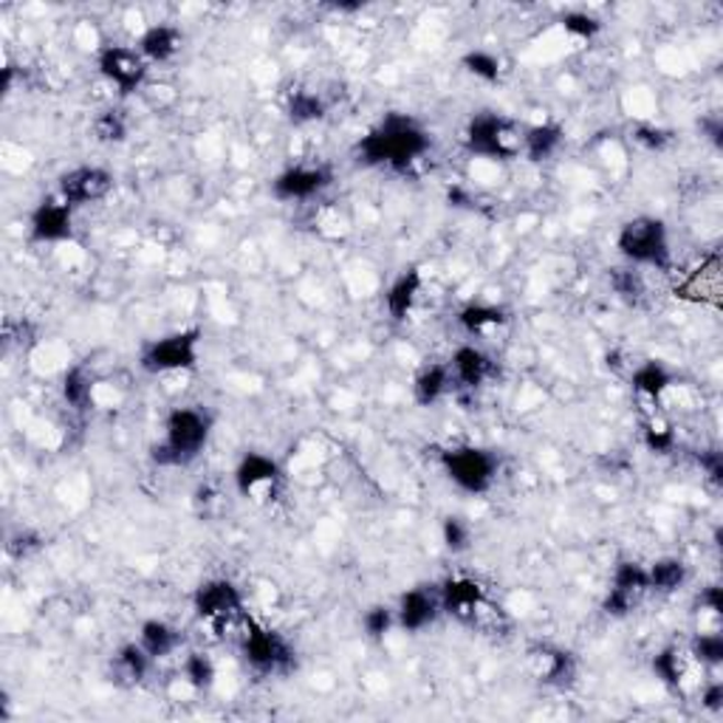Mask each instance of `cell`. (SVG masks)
I'll use <instances>...</instances> for the list:
<instances>
[{"label":"cell","mask_w":723,"mask_h":723,"mask_svg":"<svg viewBox=\"0 0 723 723\" xmlns=\"http://www.w3.org/2000/svg\"><path fill=\"white\" fill-rule=\"evenodd\" d=\"M672 291L681 300H690V303H718V297H721V260H718V255L687 271L685 280L676 283Z\"/></svg>","instance_id":"603a6c76"},{"label":"cell","mask_w":723,"mask_h":723,"mask_svg":"<svg viewBox=\"0 0 723 723\" xmlns=\"http://www.w3.org/2000/svg\"><path fill=\"white\" fill-rule=\"evenodd\" d=\"M647 593H650L647 566H642L636 559H619L611 574V588L602 599V611L613 619H625L642 605Z\"/></svg>","instance_id":"7c38bea8"},{"label":"cell","mask_w":723,"mask_h":723,"mask_svg":"<svg viewBox=\"0 0 723 723\" xmlns=\"http://www.w3.org/2000/svg\"><path fill=\"white\" fill-rule=\"evenodd\" d=\"M59 393H63V401H66L68 408L77 410V413H86L88 408L93 404V376L86 365H74L63 374V381H59Z\"/></svg>","instance_id":"f546056e"},{"label":"cell","mask_w":723,"mask_h":723,"mask_svg":"<svg viewBox=\"0 0 723 723\" xmlns=\"http://www.w3.org/2000/svg\"><path fill=\"white\" fill-rule=\"evenodd\" d=\"M232 480H235V492L255 507H269L283 492V469L271 455L264 453H246L237 460Z\"/></svg>","instance_id":"30bf717a"},{"label":"cell","mask_w":723,"mask_h":723,"mask_svg":"<svg viewBox=\"0 0 723 723\" xmlns=\"http://www.w3.org/2000/svg\"><path fill=\"white\" fill-rule=\"evenodd\" d=\"M608 280H611V289L631 305H636L638 300L647 294L645 277H642V271L638 269H633V266H619V269H611Z\"/></svg>","instance_id":"d590c367"},{"label":"cell","mask_w":723,"mask_h":723,"mask_svg":"<svg viewBox=\"0 0 723 723\" xmlns=\"http://www.w3.org/2000/svg\"><path fill=\"white\" fill-rule=\"evenodd\" d=\"M136 642L145 647L153 661H162V658H170L173 653L181 650L185 636H181V631H178L176 625L165 622V619H145L142 627H138Z\"/></svg>","instance_id":"d4e9b609"},{"label":"cell","mask_w":723,"mask_h":723,"mask_svg":"<svg viewBox=\"0 0 723 723\" xmlns=\"http://www.w3.org/2000/svg\"><path fill=\"white\" fill-rule=\"evenodd\" d=\"M701 127H704V133H707V138H710L712 145L715 147H721L723 145V122H721V116H710V119H704V122H701Z\"/></svg>","instance_id":"f6af8a7d"},{"label":"cell","mask_w":723,"mask_h":723,"mask_svg":"<svg viewBox=\"0 0 723 723\" xmlns=\"http://www.w3.org/2000/svg\"><path fill=\"white\" fill-rule=\"evenodd\" d=\"M441 613L455 619L458 625L472 627L487 636H507L512 631V619L507 608L492 602L487 588L472 577H449L438 588Z\"/></svg>","instance_id":"7a4b0ae2"},{"label":"cell","mask_w":723,"mask_h":723,"mask_svg":"<svg viewBox=\"0 0 723 723\" xmlns=\"http://www.w3.org/2000/svg\"><path fill=\"white\" fill-rule=\"evenodd\" d=\"M690 656L696 658L698 665L704 667V670H718L723 665V633L721 627L715 631H698L692 636V642L687 645Z\"/></svg>","instance_id":"d6a6232c"},{"label":"cell","mask_w":723,"mask_h":723,"mask_svg":"<svg viewBox=\"0 0 723 723\" xmlns=\"http://www.w3.org/2000/svg\"><path fill=\"white\" fill-rule=\"evenodd\" d=\"M653 676L661 681L670 692H678V696H687L690 690H698V687L704 685V681H698V670H704V667L698 665L696 658L690 656L687 647L670 645L665 650H658L650 661Z\"/></svg>","instance_id":"e0dca14e"},{"label":"cell","mask_w":723,"mask_h":723,"mask_svg":"<svg viewBox=\"0 0 723 723\" xmlns=\"http://www.w3.org/2000/svg\"><path fill=\"white\" fill-rule=\"evenodd\" d=\"M178 676L185 678L187 685H190L196 692H210L218 681V667L215 661H212L210 653L190 650L185 656V661H181Z\"/></svg>","instance_id":"4dcf8cb0"},{"label":"cell","mask_w":723,"mask_h":723,"mask_svg":"<svg viewBox=\"0 0 723 723\" xmlns=\"http://www.w3.org/2000/svg\"><path fill=\"white\" fill-rule=\"evenodd\" d=\"M447 201H449V204H453V207H467V204H472V198H469V192H467V190H460V187H449Z\"/></svg>","instance_id":"bcb514c9"},{"label":"cell","mask_w":723,"mask_h":723,"mask_svg":"<svg viewBox=\"0 0 723 723\" xmlns=\"http://www.w3.org/2000/svg\"><path fill=\"white\" fill-rule=\"evenodd\" d=\"M421 291H424V275H421L419 266H410L396 277L390 289L385 291V311H388L393 323H408L410 314L419 305Z\"/></svg>","instance_id":"44dd1931"},{"label":"cell","mask_w":723,"mask_h":723,"mask_svg":"<svg viewBox=\"0 0 723 723\" xmlns=\"http://www.w3.org/2000/svg\"><path fill=\"white\" fill-rule=\"evenodd\" d=\"M559 26H563V32H566L568 37L577 40V43H591V40H597L599 34H602L605 23H602L597 14L582 12V9H571V12L559 18Z\"/></svg>","instance_id":"e575fe53"},{"label":"cell","mask_w":723,"mask_h":723,"mask_svg":"<svg viewBox=\"0 0 723 723\" xmlns=\"http://www.w3.org/2000/svg\"><path fill=\"white\" fill-rule=\"evenodd\" d=\"M91 131L93 138L102 142V145H122L131 127H127V119L111 108V111H102L97 119H93Z\"/></svg>","instance_id":"8d00e7d4"},{"label":"cell","mask_w":723,"mask_h":723,"mask_svg":"<svg viewBox=\"0 0 723 723\" xmlns=\"http://www.w3.org/2000/svg\"><path fill=\"white\" fill-rule=\"evenodd\" d=\"M441 469L460 492L487 494L498 480L500 460L492 449L460 444V447H449L441 453Z\"/></svg>","instance_id":"9c48e42d"},{"label":"cell","mask_w":723,"mask_h":723,"mask_svg":"<svg viewBox=\"0 0 723 723\" xmlns=\"http://www.w3.org/2000/svg\"><path fill=\"white\" fill-rule=\"evenodd\" d=\"M690 582V566L681 557H658L647 566V586L650 593H676Z\"/></svg>","instance_id":"f1b7e54d"},{"label":"cell","mask_w":723,"mask_h":723,"mask_svg":"<svg viewBox=\"0 0 723 723\" xmlns=\"http://www.w3.org/2000/svg\"><path fill=\"white\" fill-rule=\"evenodd\" d=\"M201 329H185L151 340L138 354V368L151 376L190 374L201 359Z\"/></svg>","instance_id":"ba28073f"},{"label":"cell","mask_w":723,"mask_h":723,"mask_svg":"<svg viewBox=\"0 0 723 723\" xmlns=\"http://www.w3.org/2000/svg\"><path fill=\"white\" fill-rule=\"evenodd\" d=\"M642 438H645V447L656 455L672 453V449H676V441H678L676 427H672L670 421L658 419V415H653V419L647 421Z\"/></svg>","instance_id":"f35d334b"},{"label":"cell","mask_w":723,"mask_h":723,"mask_svg":"<svg viewBox=\"0 0 723 723\" xmlns=\"http://www.w3.org/2000/svg\"><path fill=\"white\" fill-rule=\"evenodd\" d=\"M523 131L526 125H520L503 113L480 111L467 122L464 147L472 156L489 158V162H514L523 156Z\"/></svg>","instance_id":"5b68a950"},{"label":"cell","mask_w":723,"mask_h":723,"mask_svg":"<svg viewBox=\"0 0 723 723\" xmlns=\"http://www.w3.org/2000/svg\"><path fill=\"white\" fill-rule=\"evenodd\" d=\"M237 645L246 665L260 676H286L297 667V653L277 631L266 627L246 613L244 625L237 631Z\"/></svg>","instance_id":"8992f818"},{"label":"cell","mask_w":723,"mask_h":723,"mask_svg":"<svg viewBox=\"0 0 723 723\" xmlns=\"http://www.w3.org/2000/svg\"><path fill=\"white\" fill-rule=\"evenodd\" d=\"M40 548H43V537H40L37 532H23V529H20V532H14L12 537L7 540V552H9V557H14V559H26V557H32L34 552H40Z\"/></svg>","instance_id":"b9f144b4"},{"label":"cell","mask_w":723,"mask_h":723,"mask_svg":"<svg viewBox=\"0 0 723 723\" xmlns=\"http://www.w3.org/2000/svg\"><path fill=\"white\" fill-rule=\"evenodd\" d=\"M433 138L408 113H388L374 131H368L356 145V158L365 167H388L408 173L415 162L430 153Z\"/></svg>","instance_id":"6da1fadb"},{"label":"cell","mask_w":723,"mask_h":723,"mask_svg":"<svg viewBox=\"0 0 723 723\" xmlns=\"http://www.w3.org/2000/svg\"><path fill=\"white\" fill-rule=\"evenodd\" d=\"M74 207L54 192L29 212V241L37 246H57L74 241Z\"/></svg>","instance_id":"5bb4252c"},{"label":"cell","mask_w":723,"mask_h":723,"mask_svg":"<svg viewBox=\"0 0 723 723\" xmlns=\"http://www.w3.org/2000/svg\"><path fill=\"white\" fill-rule=\"evenodd\" d=\"M97 71L102 74L105 82H111L119 91V97H131L142 91L147 82V63L136 46H122V43H105L97 48Z\"/></svg>","instance_id":"8fae6325"},{"label":"cell","mask_w":723,"mask_h":723,"mask_svg":"<svg viewBox=\"0 0 723 723\" xmlns=\"http://www.w3.org/2000/svg\"><path fill=\"white\" fill-rule=\"evenodd\" d=\"M396 627L404 633H421L433 627L441 616V599H438V588H410L399 597L396 602Z\"/></svg>","instance_id":"ac0fdd59"},{"label":"cell","mask_w":723,"mask_h":723,"mask_svg":"<svg viewBox=\"0 0 723 723\" xmlns=\"http://www.w3.org/2000/svg\"><path fill=\"white\" fill-rule=\"evenodd\" d=\"M113 185H116V178H113V173L108 170V167L77 165L57 178V196L63 198L66 204H71L74 210H79V207H91L99 204V201H105L113 192Z\"/></svg>","instance_id":"4fadbf2b"},{"label":"cell","mask_w":723,"mask_h":723,"mask_svg":"<svg viewBox=\"0 0 723 723\" xmlns=\"http://www.w3.org/2000/svg\"><path fill=\"white\" fill-rule=\"evenodd\" d=\"M676 385V374L656 359L642 362V365H636V368L631 370L633 393H636L638 399L653 401V404H661L665 396H670Z\"/></svg>","instance_id":"cb8c5ba5"},{"label":"cell","mask_w":723,"mask_h":723,"mask_svg":"<svg viewBox=\"0 0 723 723\" xmlns=\"http://www.w3.org/2000/svg\"><path fill=\"white\" fill-rule=\"evenodd\" d=\"M212 435V415L201 408H173L165 419V435L151 447L156 467H187L204 453Z\"/></svg>","instance_id":"3957f363"},{"label":"cell","mask_w":723,"mask_h":723,"mask_svg":"<svg viewBox=\"0 0 723 723\" xmlns=\"http://www.w3.org/2000/svg\"><path fill=\"white\" fill-rule=\"evenodd\" d=\"M396 627V611L390 605H370L368 611L362 613V631L365 636L381 642Z\"/></svg>","instance_id":"ab89813d"},{"label":"cell","mask_w":723,"mask_h":723,"mask_svg":"<svg viewBox=\"0 0 723 723\" xmlns=\"http://www.w3.org/2000/svg\"><path fill=\"white\" fill-rule=\"evenodd\" d=\"M698 696H701V707H704L707 712H715L718 715V712L723 710V685L718 678H710V681L698 687Z\"/></svg>","instance_id":"7bdbcfd3"},{"label":"cell","mask_w":723,"mask_h":723,"mask_svg":"<svg viewBox=\"0 0 723 723\" xmlns=\"http://www.w3.org/2000/svg\"><path fill=\"white\" fill-rule=\"evenodd\" d=\"M192 611L198 622L210 627L218 636H226V631H241L244 625V593L232 579H207L192 593Z\"/></svg>","instance_id":"52a82bcc"},{"label":"cell","mask_w":723,"mask_h":723,"mask_svg":"<svg viewBox=\"0 0 723 723\" xmlns=\"http://www.w3.org/2000/svg\"><path fill=\"white\" fill-rule=\"evenodd\" d=\"M136 48L151 66H165L185 48V34L170 23H151V26H145V32L138 34Z\"/></svg>","instance_id":"ffe728a7"},{"label":"cell","mask_w":723,"mask_h":723,"mask_svg":"<svg viewBox=\"0 0 723 723\" xmlns=\"http://www.w3.org/2000/svg\"><path fill=\"white\" fill-rule=\"evenodd\" d=\"M460 66L469 77L480 79V82H487V86H494L503 77V63H500L498 54L487 52V48H472L460 57Z\"/></svg>","instance_id":"836d02e7"},{"label":"cell","mask_w":723,"mask_h":723,"mask_svg":"<svg viewBox=\"0 0 723 723\" xmlns=\"http://www.w3.org/2000/svg\"><path fill=\"white\" fill-rule=\"evenodd\" d=\"M441 543L449 554H467L472 548V526L458 514H449L441 523Z\"/></svg>","instance_id":"74e56055"},{"label":"cell","mask_w":723,"mask_h":723,"mask_svg":"<svg viewBox=\"0 0 723 723\" xmlns=\"http://www.w3.org/2000/svg\"><path fill=\"white\" fill-rule=\"evenodd\" d=\"M616 252L633 269H672L670 230L656 215H636L619 226Z\"/></svg>","instance_id":"277c9868"},{"label":"cell","mask_w":723,"mask_h":723,"mask_svg":"<svg viewBox=\"0 0 723 723\" xmlns=\"http://www.w3.org/2000/svg\"><path fill=\"white\" fill-rule=\"evenodd\" d=\"M153 665L156 661L147 656L145 647L138 645V642H127V645H122L113 653V678H116L119 685L136 687L151 676Z\"/></svg>","instance_id":"4316f807"},{"label":"cell","mask_w":723,"mask_h":723,"mask_svg":"<svg viewBox=\"0 0 723 723\" xmlns=\"http://www.w3.org/2000/svg\"><path fill=\"white\" fill-rule=\"evenodd\" d=\"M455 320H458L464 334L475 336V340H489V336L509 329L512 314H509L503 305H494V303H467L458 311Z\"/></svg>","instance_id":"7402d4cb"},{"label":"cell","mask_w":723,"mask_h":723,"mask_svg":"<svg viewBox=\"0 0 723 723\" xmlns=\"http://www.w3.org/2000/svg\"><path fill=\"white\" fill-rule=\"evenodd\" d=\"M633 145H638L647 153H665L672 145V133L661 125H653V122H642L631 131Z\"/></svg>","instance_id":"60d3db41"},{"label":"cell","mask_w":723,"mask_h":723,"mask_svg":"<svg viewBox=\"0 0 723 723\" xmlns=\"http://www.w3.org/2000/svg\"><path fill=\"white\" fill-rule=\"evenodd\" d=\"M698 467L704 469V475L712 483H721L723 480V458L718 449H707V453L698 455Z\"/></svg>","instance_id":"ee69618b"},{"label":"cell","mask_w":723,"mask_h":723,"mask_svg":"<svg viewBox=\"0 0 723 723\" xmlns=\"http://www.w3.org/2000/svg\"><path fill=\"white\" fill-rule=\"evenodd\" d=\"M449 370H453V381L464 390H478L483 388L494 376V362L478 345H458L449 356Z\"/></svg>","instance_id":"d6986e66"},{"label":"cell","mask_w":723,"mask_h":723,"mask_svg":"<svg viewBox=\"0 0 723 723\" xmlns=\"http://www.w3.org/2000/svg\"><path fill=\"white\" fill-rule=\"evenodd\" d=\"M563 138H566V131L557 122H537V125H529L523 131V156L534 165L540 162H548L554 153L563 147Z\"/></svg>","instance_id":"83f0119b"},{"label":"cell","mask_w":723,"mask_h":723,"mask_svg":"<svg viewBox=\"0 0 723 723\" xmlns=\"http://www.w3.org/2000/svg\"><path fill=\"white\" fill-rule=\"evenodd\" d=\"M453 370H449L447 362H435V365H427V368H421L415 374L413 401L419 408H433L453 390Z\"/></svg>","instance_id":"484cf974"},{"label":"cell","mask_w":723,"mask_h":723,"mask_svg":"<svg viewBox=\"0 0 723 723\" xmlns=\"http://www.w3.org/2000/svg\"><path fill=\"white\" fill-rule=\"evenodd\" d=\"M334 185V170L329 165H291L271 181V196L283 204H303L323 196Z\"/></svg>","instance_id":"9a60e30c"},{"label":"cell","mask_w":723,"mask_h":723,"mask_svg":"<svg viewBox=\"0 0 723 723\" xmlns=\"http://www.w3.org/2000/svg\"><path fill=\"white\" fill-rule=\"evenodd\" d=\"M526 670L543 687H571L577 678V656L557 645H532L526 650Z\"/></svg>","instance_id":"2e32d148"},{"label":"cell","mask_w":723,"mask_h":723,"mask_svg":"<svg viewBox=\"0 0 723 723\" xmlns=\"http://www.w3.org/2000/svg\"><path fill=\"white\" fill-rule=\"evenodd\" d=\"M325 113H329V105H325V99L316 91H294L289 97V102H286V116H289L291 125L297 127L323 122Z\"/></svg>","instance_id":"1f68e13d"}]
</instances>
